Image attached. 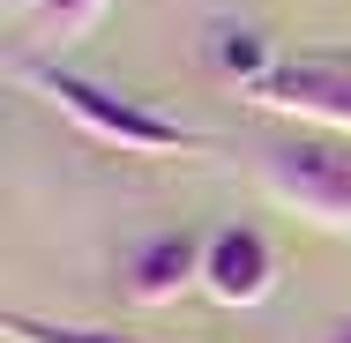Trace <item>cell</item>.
Returning <instances> with one entry per match:
<instances>
[{
	"label": "cell",
	"mask_w": 351,
	"mask_h": 343,
	"mask_svg": "<svg viewBox=\"0 0 351 343\" xmlns=\"http://www.w3.org/2000/svg\"><path fill=\"white\" fill-rule=\"evenodd\" d=\"M15 82H30L60 120H75L90 142H105V149H120V157H187V149H210L195 127H180L172 112H157V105H142V97H120V90H105V82H90V75H75V68L15 60Z\"/></svg>",
	"instance_id": "6da1fadb"
},
{
	"label": "cell",
	"mask_w": 351,
	"mask_h": 343,
	"mask_svg": "<svg viewBox=\"0 0 351 343\" xmlns=\"http://www.w3.org/2000/svg\"><path fill=\"white\" fill-rule=\"evenodd\" d=\"M262 187H269V202H284L291 216H306V224H322V231H337L351 239V142L344 135H284L262 149Z\"/></svg>",
	"instance_id": "7a4b0ae2"
},
{
	"label": "cell",
	"mask_w": 351,
	"mask_h": 343,
	"mask_svg": "<svg viewBox=\"0 0 351 343\" xmlns=\"http://www.w3.org/2000/svg\"><path fill=\"white\" fill-rule=\"evenodd\" d=\"M262 112H284V120H306L314 135H344L351 142V75L337 60H277L247 90Z\"/></svg>",
	"instance_id": "3957f363"
},
{
	"label": "cell",
	"mask_w": 351,
	"mask_h": 343,
	"mask_svg": "<svg viewBox=\"0 0 351 343\" xmlns=\"http://www.w3.org/2000/svg\"><path fill=\"white\" fill-rule=\"evenodd\" d=\"M202 291L217 306H262L277 291V246L262 224H217L210 231V254H202Z\"/></svg>",
	"instance_id": "277c9868"
},
{
	"label": "cell",
	"mask_w": 351,
	"mask_h": 343,
	"mask_svg": "<svg viewBox=\"0 0 351 343\" xmlns=\"http://www.w3.org/2000/svg\"><path fill=\"white\" fill-rule=\"evenodd\" d=\"M202 254L210 231H157L128 254V298L135 306H180L187 291H202Z\"/></svg>",
	"instance_id": "5b68a950"
},
{
	"label": "cell",
	"mask_w": 351,
	"mask_h": 343,
	"mask_svg": "<svg viewBox=\"0 0 351 343\" xmlns=\"http://www.w3.org/2000/svg\"><path fill=\"white\" fill-rule=\"evenodd\" d=\"M105 8L112 0H30L23 15H30V38L38 45H75V38H90L105 23Z\"/></svg>",
	"instance_id": "8992f818"
},
{
	"label": "cell",
	"mask_w": 351,
	"mask_h": 343,
	"mask_svg": "<svg viewBox=\"0 0 351 343\" xmlns=\"http://www.w3.org/2000/svg\"><path fill=\"white\" fill-rule=\"evenodd\" d=\"M0 336L8 343H157V336L97 329V321H45V314H0Z\"/></svg>",
	"instance_id": "52a82bcc"
},
{
	"label": "cell",
	"mask_w": 351,
	"mask_h": 343,
	"mask_svg": "<svg viewBox=\"0 0 351 343\" xmlns=\"http://www.w3.org/2000/svg\"><path fill=\"white\" fill-rule=\"evenodd\" d=\"M217 68L232 75V82H247V90H254L277 60L262 53V38H254V30H217Z\"/></svg>",
	"instance_id": "ba28073f"
},
{
	"label": "cell",
	"mask_w": 351,
	"mask_h": 343,
	"mask_svg": "<svg viewBox=\"0 0 351 343\" xmlns=\"http://www.w3.org/2000/svg\"><path fill=\"white\" fill-rule=\"evenodd\" d=\"M322 343H351V314H337V321L322 329Z\"/></svg>",
	"instance_id": "9c48e42d"
},
{
	"label": "cell",
	"mask_w": 351,
	"mask_h": 343,
	"mask_svg": "<svg viewBox=\"0 0 351 343\" xmlns=\"http://www.w3.org/2000/svg\"><path fill=\"white\" fill-rule=\"evenodd\" d=\"M329 60H337V68H344V75H351V53H329Z\"/></svg>",
	"instance_id": "30bf717a"
},
{
	"label": "cell",
	"mask_w": 351,
	"mask_h": 343,
	"mask_svg": "<svg viewBox=\"0 0 351 343\" xmlns=\"http://www.w3.org/2000/svg\"><path fill=\"white\" fill-rule=\"evenodd\" d=\"M8 8H30V0H8Z\"/></svg>",
	"instance_id": "8fae6325"
}]
</instances>
